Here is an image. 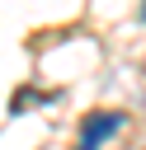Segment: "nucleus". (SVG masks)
<instances>
[{
  "label": "nucleus",
  "mask_w": 146,
  "mask_h": 150,
  "mask_svg": "<svg viewBox=\"0 0 146 150\" xmlns=\"http://www.w3.org/2000/svg\"><path fill=\"white\" fill-rule=\"evenodd\" d=\"M118 131H122V112H94V117H85L75 150H99V145H104L108 136H118Z\"/></svg>",
  "instance_id": "obj_1"
}]
</instances>
